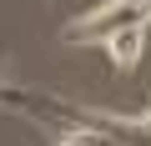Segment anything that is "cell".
<instances>
[{
	"label": "cell",
	"instance_id": "cell-1",
	"mask_svg": "<svg viewBox=\"0 0 151 146\" xmlns=\"http://www.w3.org/2000/svg\"><path fill=\"white\" fill-rule=\"evenodd\" d=\"M116 25H151V0H106V5L76 15V20L65 25V40H70V45H86V40L111 35Z\"/></svg>",
	"mask_w": 151,
	"mask_h": 146
},
{
	"label": "cell",
	"instance_id": "cell-2",
	"mask_svg": "<svg viewBox=\"0 0 151 146\" xmlns=\"http://www.w3.org/2000/svg\"><path fill=\"white\" fill-rule=\"evenodd\" d=\"M101 45H106L111 65L126 76V70H136L141 55H146V25H116L111 35H101Z\"/></svg>",
	"mask_w": 151,
	"mask_h": 146
},
{
	"label": "cell",
	"instance_id": "cell-3",
	"mask_svg": "<svg viewBox=\"0 0 151 146\" xmlns=\"http://www.w3.org/2000/svg\"><path fill=\"white\" fill-rule=\"evenodd\" d=\"M55 146H131L121 131H111V126H101V121H76V126H65V131H55Z\"/></svg>",
	"mask_w": 151,
	"mask_h": 146
},
{
	"label": "cell",
	"instance_id": "cell-4",
	"mask_svg": "<svg viewBox=\"0 0 151 146\" xmlns=\"http://www.w3.org/2000/svg\"><path fill=\"white\" fill-rule=\"evenodd\" d=\"M0 101H20V96H15V91H0Z\"/></svg>",
	"mask_w": 151,
	"mask_h": 146
}]
</instances>
